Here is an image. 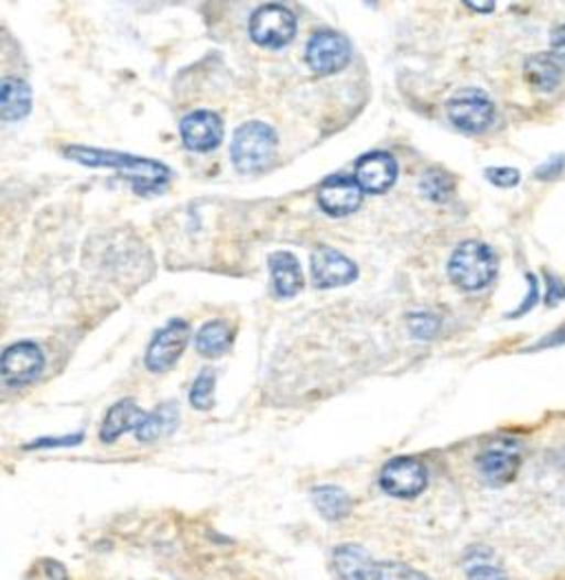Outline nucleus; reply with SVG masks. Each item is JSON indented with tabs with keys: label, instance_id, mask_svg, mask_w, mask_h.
Wrapping results in <instances>:
<instances>
[{
	"label": "nucleus",
	"instance_id": "obj_18",
	"mask_svg": "<svg viewBox=\"0 0 565 580\" xmlns=\"http://www.w3.org/2000/svg\"><path fill=\"white\" fill-rule=\"evenodd\" d=\"M268 263H270V272H272V281H274V292L281 298H292L303 289L305 278H303L301 263L294 254L274 252Z\"/></svg>",
	"mask_w": 565,
	"mask_h": 580
},
{
	"label": "nucleus",
	"instance_id": "obj_14",
	"mask_svg": "<svg viewBox=\"0 0 565 580\" xmlns=\"http://www.w3.org/2000/svg\"><path fill=\"white\" fill-rule=\"evenodd\" d=\"M362 204V190L356 179L329 177L318 188V206L332 217H347Z\"/></svg>",
	"mask_w": 565,
	"mask_h": 580
},
{
	"label": "nucleus",
	"instance_id": "obj_6",
	"mask_svg": "<svg viewBox=\"0 0 565 580\" xmlns=\"http://www.w3.org/2000/svg\"><path fill=\"white\" fill-rule=\"evenodd\" d=\"M446 113L459 131L483 133L495 120V105L479 89H461L448 100Z\"/></svg>",
	"mask_w": 565,
	"mask_h": 580
},
{
	"label": "nucleus",
	"instance_id": "obj_7",
	"mask_svg": "<svg viewBox=\"0 0 565 580\" xmlns=\"http://www.w3.org/2000/svg\"><path fill=\"white\" fill-rule=\"evenodd\" d=\"M426 466L415 457H395L380 470V488L395 499H415L426 490Z\"/></svg>",
	"mask_w": 565,
	"mask_h": 580
},
{
	"label": "nucleus",
	"instance_id": "obj_19",
	"mask_svg": "<svg viewBox=\"0 0 565 580\" xmlns=\"http://www.w3.org/2000/svg\"><path fill=\"white\" fill-rule=\"evenodd\" d=\"M312 501H314V507L318 510V514L325 518V521H332V523H338L343 518H347L354 510V501L351 496L338 488V485H318L312 490Z\"/></svg>",
	"mask_w": 565,
	"mask_h": 580
},
{
	"label": "nucleus",
	"instance_id": "obj_1",
	"mask_svg": "<svg viewBox=\"0 0 565 580\" xmlns=\"http://www.w3.org/2000/svg\"><path fill=\"white\" fill-rule=\"evenodd\" d=\"M65 157L76 160L85 166L113 168L120 175H124L140 195L157 193L171 182V171L155 160H144V157H133V155L111 153V151H96L87 146H69L65 151Z\"/></svg>",
	"mask_w": 565,
	"mask_h": 580
},
{
	"label": "nucleus",
	"instance_id": "obj_29",
	"mask_svg": "<svg viewBox=\"0 0 565 580\" xmlns=\"http://www.w3.org/2000/svg\"><path fill=\"white\" fill-rule=\"evenodd\" d=\"M85 439L83 433H76V435H69V437H43V439H36L34 444L25 446V450H39V448H65V446H76Z\"/></svg>",
	"mask_w": 565,
	"mask_h": 580
},
{
	"label": "nucleus",
	"instance_id": "obj_15",
	"mask_svg": "<svg viewBox=\"0 0 565 580\" xmlns=\"http://www.w3.org/2000/svg\"><path fill=\"white\" fill-rule=\"evenodd\" d=\"M398 164L389 153H369L356 166V184L362 193L380 195L393 186Z\"/></svg>",
	"mask_w": 565,
	"mask_h": 580
},
{
	"label": "nucleus",
	"instance_id": "obj_24",
	"mask_svg": "<svg viewBox=\"0 0 565 580\" xmlns=\"http://www.w3.org/2000/svg\"><path fill=\"white\" fill-rule=\"evenodd\" d=\"M215 384H217V375L213 369L199 373V377L191 389V404L197 411H210L215 406Z\"/></svg>",
	"mask_w": 565,
	"mask_h": 580
},
{
	"label": "nucleus",
	"instance_id": "obj_31",
	"mask_svg": "<svg viewBox=\"0 0 565 580\" xmlns=\"http://www.w3.org/2000/svg\"><path fill=\"white\" fill-rule=\"evenodd\" d=\"M563 164H565V160H563V157H556V160L543 164V166L536 171V177H541V179H552V177H556V175L563 171Z\"/></svg>",
	"mask_w": 565,
	"mask_h": 580
},
{
	"label": "nucleus",
	"instance_id": "obj_21",
	"mask_svg": "<svg viewBox=\"0 0 565 580\" xmlns=\"http://www.w3.org/2000/svg\"><path fill=\"white\" fill-rule=\"evenodd\" d=\"M177 422H180V411H177V404L171 402V404H162L157 406L153 413H146L142 426L135 430V437L144 444H151V441H157L160 437L164 435H171L175 428H177Z\"/></svg>",
	"mask_w": 565,
	"mask_h": 580
},
{
	"label": "nucleus",
	"instance_id": "obj_32",
	"mask_svg": "<svg viewBox=\"0 0 565 580\" xmlns=\"http://www.w3.org/2000/svg\"><path fill=\"white\" fill-rule=\"evenodd\" d=\"M470 10H479V12H492L495 3H466Z\"/></svg>",
	"mask_w": 565,
	"mask_h": 580
},
{
	"label": "nucleus",
	"instance_id": "obj_8",
	"mask_svg": "<svg viewBox=\"0 0 565 580\" xmlns=\"http://www.w3.org/2000/svg\"><path fill=\"white\" fill-rule=\"evenodd\" d=\"M191 342V325L186 320H171L155 333L146 351V366L153 373H164L177 364Z\"/></svg>",
	"mask_w": 565,
	"mask_h": 580
},
{
	"label": "nucleus",
	"instance_id": "obj_22",
	"mask_svg": "<svg viewBox=\"0 0 565 580\" xmlns=\"http://www.w3.org/2000/svg\"><path fill=\"white\" fill-rule=\"evenodd\" d=\"M197 351L204 353L206 358H219L224 355L230 344H232V331L228 327V322L224 320H210L208 325H204L195 338Z\"/></svg>",
	"mask_w": 565,
	"mask_h": 580
},
{
	"label": "nucleus",
	"instance_id": "obj_4",
	"mask_svg": "<svg viewBox=\"0 0 565 580\" xmlns=\"http://www.w3.org/2000/svg\"><path fill=\"white\" fill-rule=\"evenodd\" d=\"M523 459V446L514 437H497L477 455V470L488 485L501 488L514 481Z\"/></svg>",
	"mask_w": 565,
	"mask_h": 580
},
{
	"label": "nucleus",
	"instance_id": "obj_2",
	"mask_svg": "<svg viewBox=\"0 0 565 580\" xmlns=\"http://www.w3.org/2000/svg\"><path fill=\"white\" fill-rule=\"evenodd\" d=\"M276 133L263 122L243 124L232 140L230 157L239 173L254 175L265 171L276 155Z\"/></svg>",
	"mask_w": 565,
	"mask_h": 580
},
{
	"label": "nucleus",
	"instance_id": "obj_25",
	"mask_svg": "<svg viewBox=\"0 0 565 580\" xmlns=\"http://www.w3.org/2000/svg\"><path fill=\"white\" fill-rule=\"evenodd\" d=\"M420 188L431 201H446L453 195V179L442 171H428L422 177Z\"/></svg>",
	"mask_w": 565,
	"mask_h": 580
},
{
	"label": "nucleus",
	"instance_id": "obj_16",
	"mask_svg": "<svg viewBox=\"0 0 565 580\" xmlns=\"http://www.w3.org/2000/svg\"><path fill=\"white\" fill-rule=\"evenodd\" d=\"M144 417H146V413L133 400H122L109 408V413L102 422V428H100V439L105 444H113L124 433H129V430L135 433L142 426Z\"/></svg>",
	"mask_w": 565,
	"mask_h": 580
},
{
	"label": "nucleus",
	"instance_id": "obj_17",
	"mask_svg": "<svg viewBox=\"0 0 565 580\" xmlns=\"http://www.w3.org/2000/svg\"><path fill=\"white\" fill-rule=\"evenodd\" d=\"M32 111V89L21 78L0 80V122H19Z\"/></svg>",
	"mask_w": 565,
	"mask_h": 580
},
{
	"label": "nucleus",
	"instance_id": "obj_28",
	"mask_svg": "<svg viewBox=\"0 0 565 580\" xmlns=\"http://www.w3.org/2000/svg\"><path fill=\"white\" fill-rule=\"evenodd\" d=\"M486 179L499 188H512L519 184V171H514V168H488Z\"/></svg>",
	"mask_w": 565,
	"mask_h": 580
},
{
	"label": "nucleus",
	"instance_id": "obj_13",
	"mask_svg": "<svg viewBox=\"0 0 565 580\" xmlns=\"http://www.w3.org/2000/svg\"><path fill=\"white\" fill-rule=\"evenodd\" d=\"M332 569L338 580H376L378 560L356 543H343L332 551Z\"/></svg>",
	"mask_w": 565,
	"mask_h": 580
},
{
	"label": "nucleus",
	"instance_id": "obj_20",
	"mask_svg": "<svg viewBox=\"0 0 565 580\" xmlns=\"http://www.w3.org/2000/svg\"><path fill=\"white\" fill-rule=\"evenodd\" d=\"M561 65L550 56V54H536L530 56L523 65V76L528 80V85L536 91H552L558 83H561Z\"/></svg>",
	"mask_w": 565,
	"mask_h": 580
},
{
	"label": "nucleus",
	"instance_id": "obj_12",
	"mask_svg": "<svg viewBox=\"0 0 565 580\" xmlns=\"http://www.w3.org/2000/svg\"><path fill=\"white\" fill-rule=\"evenodd\" d=\"M182 140L193 153H210L224 140V122L213 111H195L182 122Z\"/></svg>",
	"mask_w": 565,
	"mask_h": 580
},
{
	"label": "nucleus",
	"instance_id": "obj_27",
	"mask_svg": "<svg viewBox=\"0 0 565 580\" xmlns=\"http://www.w3.org/2000/svg\"><path fill=\"white\" fill-rule=\"evenodd\" d=\"M466 580H510V578L501 567H497L492 562H477V565L468 567Z\"/></svg>",
	"mask_w": 565,
	"mask_h": 580
},
{
	"label": "nucleus",
	"instance_id": "obj_11",
	"mask_svg": "<svg viewBox=\"0 0 565 580\" xmlns=\"http://www.w3.org/2000/svg\"><path fill=\"white\" fill-rule=\"evenodd\" d=\"M312 278L320 289L345 287L358 278V267L345 254L332 248H318L312 254Z\"/></svg>",
	"mask_w": 565,
	"mask_h": 580
},
{
	"label": "nucleus",
	"instance_id": "obj_30",
	"mask_svg": "<svg viewBox=\"0 0 565 580\" xmlns=\"http://www.w3.org/2000/svg\"><path fill=\"white\" fill-rule=\"evenodd\" d=\"M550 56L561 65V69H565V25H561L552 32Z\"/></svg>",
	"mask_w": 565,
	"mask_h": 580
},
{
	"label": "nucleus",
	"instance_id": "obj_5",
	"mask_svg": "<svg viewBox=\"0 0 565 580\" xmlns=\"http://www.w3.org/2000/svg\"><path fill=\"white\" fill-rule=\"evenodd\" d=\"M296 36V17L283 6H263L250 19V39L268 50H281Z\"/></svg>",
	"mask_w": 565,
	"mask_h": 580
},
{
	"label": "nucleus",
	"instance_id": "obj_23",
	"mask_svg": "<svg viewBox=\"0 0 565 580\" xmlns=\"http://www.w3.org/2000/svg\"><path fill=\"white\" fill-rule=\"evenodd\" d=\"M376 580H433L422 569L400 560H378Z\"/></svg>",
	"mask_w": 565,
	"mask_h": 580
},
{
	"label": "nucleus",
	"instance_id": "obj_10",
	"mask_svg": "<svg viewBox=\"0 0 565 580\" xmlns=\"http://www.w3.org/2000/svg\"><path fill=\"white\" fill-rule=\"evenodd\" d=\"M45 366V355L39 344L34 342H17L10 349H6L3 358H0V373H3L6 382L12 386H25L34 382Z\"/></svg>",
	"mask_w": 565,
	"mask_h": 580
},
{
	"label": "nucleus",
	"instance_id": "obj_3",
	"mask_svg": "<svg viewBox=\"0 0 565 580\" xmlns=\"http://www.w3.org/2000/svg\"><path fill=\"white\" fill-rule=\"evenodd\" d=\"M495 274L497 256L486 243L479 241L461 243L448 261V276L464 292L483 289L495 278Z\"/></svg>",
	"mask_w": 565,
	"mask_h": 580
},
{
	"label": "nucleus",
	"instance_id": "obj_9",
	"mask_svg": "<svg viewBox=\"0 0 565 580\" xmlns=\"http://www.w3.org/2000/svg\"><path fill=\"white\" fill-rule=\"evenodd\" d=\"M351 47L345 36L336 32H318L307 43V65L318 76H332L347 67Z\"/></svg>",
	"mask_w": 565,
	"mask_h": 580
},
{
	"label": "nucleus",
	"instance_id": "obj_26",
	"mask_svg": "<svg viewBox=\"0 0 565 580\" xmlns=\"http://www.w3.org/2000/svg\"><path fill=\"white\" fill-rule=\"evenodd\" d=\"M25 580H69L67 567L54 558H41L32 565Z\"/></svg>",
	"mask_w": 565,
	"mask_h": 580
}]
</instances>
